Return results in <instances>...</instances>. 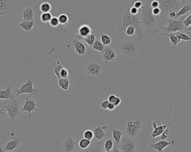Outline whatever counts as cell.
<instances>
[{
  "label": "cell",
  "mask_w": 191,
  "mask_h": 152,
  "mask_svg": "<svg viewBox=\"0 0 191 152\" xmlns=\"http://www.w3.org/2000/svg\"><path fill=\"white\" fill-rule=\"evenodd\" d=\"M143 7L141 9L140 21L143 27L144 34H153L159 31V28L162 23L160 22L159 17H156L152 13L150 6L151 1L143 2Z\"/></svg>",
  "instance_id": "1"
},
{
  "label": "cell",
  "mask_w": 191,
  "mask_h": 152,
  "mask_svg": "<svg viewBox=\"0 0 191 152\" xmlns=\"http://www.w3.org/2000/svg\"><path fill=\"white\" fill-rule=\"evenodd\" d=\"M140 13L137 15H132L128 10L120 16L116 23L123 35H125L126 29L128 26H132L136 29V34L138 40H140L144 37L145 35L140 21Z\"/></svg>",
  "instance_id": "2"
},
{
  "label": "cell",
  "mask_w": 191,
  "mask_h": 152,
  "mask_svg": "<svg viewBox=\"0 0 191 152\" xmlns=\"http://www.w3.org/2000/svg\"><path fill=\"white\" fill-rule=\"evenodd\" d=\"M159 2V8L161 14L159 17L160 22L163 24L167 23L169 20L168 14L171 11H176L178 5L182 1L173 0H161L158 1Z\"/></svg>",
  "instance_id": "3"
},
{
  "label": "cell",
  "mask_w": 191,
  "mask_h": 152,
  "mask_svg": "<svg viewBox=\"0 0 191 152\" xmlns=\"http://www.w3.org/2000/svg\"><path fill=\"white\" fill-rule=\"evenodd\" d=\"M189 14L180 17L177 19H169L167 21V23H168V25L166 27L163 25L160 26V29L163 30L165 32L164 34H163V35L167 36V35L171 33H176L178 32H184L186 31V28L183 25V22Z\"/></svg>",
  "instance_id": "4"
},
{
  "label": "cell",
  "mask_w": 191,
  "mask_h": 152,
  "mask_svg": "<svg viewBox=\"0 0 191 152\" xmlns=\"http://www.w3.org/2000/svg\"><path fill=\"white\" fill-rule=\"evenodd\" d=\"M139 49L137 42L132 41H126L120 46V50L125 56L127 57H135Z\"/></svg>",
  "instance_id": "5"
},
{
  "label": "cell",
  "mask_w": 191,
  "mask_h": 152,
  "mask_svg": "<svg viewBox=\"0 0 191 152\" xmlns=\"http://www.w3.org/2000/svg\"><path fill=\"white\" fill-rule=\"evenodd\" d=\"M19 102L20 99H15L14 100L11 101L10 104L6 105L5 107L10 118L9 123H11V121L14 120L16 118H19L20 117V110L19 106Z\"/></svg>",
  "instance_id": "6"
},
{
  "label": "cell",
  "mask_w": 191,
  "mask_h": 152,
  "mask_svg": "<svg viewBox=\"0 0 191 152\" xmlns=\"http://www.w3.org/2000/svg\"><path fill=\"white\" fill-rule=\"evenodd\" d=\"M34 82L32 80L31 76H29V78L26 80V82L24 84L21 86L19 89H15V91L17 94L18 97H20V95L23 94H28V96L32 97V96L34 95L38 92L37 89H35L33 87Z\"/></svg>",
  "instance_id": "7"
},
{
  "label": "cell",
  "mask_w": 191,
  "mask_h": 152,
  "mask_svg": "<svg viewBox=\"0 0 191 152\" xmlns=\"http://www.w3.org/2000/svg\"><path fill=\"white\" fill-rule=\"evenodd\" d=\"M141 123L140 120L136 121H128L127 126L126 127L125 132L130 138H134L138 134L140 129H141Z\"/></svg>",
  "instance_id": "8"
},
{
  "label": "cell",
  "mask_w": 191,
  "mask_h": 152,
  "mask_svg": "<svg viewBox=\"0 0 191 152\" xmlns=\"http://www.w3.org/2000/svg\"><path fill=\"white\" fill-rule=\"evenodd\" d=\"M37 104L34 101L32 100L31 97L28 96L25 97V103L23 107L21 109V113H28L29 114V118L32 116V113L33 112L37 111Z\"/></svg>",
  "instance_id": "9"
},
{
  "label": "cell",
  "mask_w": 191,
  "mask_h": 152,
  "mask_svg": "<svg viewBox=\"0 0 191 152\" xmlns=\"http://www.w3.org/2000/svg\"><path fill=\"white\" fill-rule=\"evenodd\" d=\"M93 32L91 27L88 24H82L78 26L76 30V38L79 40H82L84 38H86L91 35Z\"/></svg>",
  "instance_id": "10"
},
{
  "label": "cell",
  "mask_w": 191,
  "mask_h": 152,
  "mask_svg": "<svg viewBox=\"0 0 191 152\" xmlns=\"http://www.w3.org/2000/svg\"><path fill=\"white\" fill-rule=\"evenodd\" d=\"M119 146L122 152H134L136 149L134 141L128 138L123 139Z\"/></svg>",
  "instance_id": "11"
},
{
  "label": "cell",
  "mask_w": 191,
  "mask_h": 152,
  "mask_svg": "<svg viewBox=\"0 0 191 152\" xmlns=\"http://www.w3.org/2000/svg\"><path fill=\"white\" fill-rule=\"evenodd\" d=\"M157 122H158L157 121H153L151 123L152 127L154 129V130L151 134V137L153 140H154V139L157 137H159L160 135H162L163 133L164 132V130L167 128V127L173 124V122H171L166 125H162L161 123H160L159 125H158Z\"/></svg>",
  "instance_id": "12"
},
{
  "label": "cell",
  "mask_w": 191,
  "mask_h": 152,
  "mask_svg": "<svg viewBox=\"0 0 191 152\" xmlns=\"http://www.w3.org/2000/svg\"><path fill=\"white\" fill-rule=\"evenodd\" d=\"M101 71V66L96 62H90L85 67V72L88 75L97 76L100 74Z\"/></svg>",
  "instance_id": "13"
},
{
  "label": "cell",
  "mask_w": 191,
  "mask_h": 152,
  "mask_svg": "<svg viewBox=\"0 0 191 152\" xmlns=\"http://www.w3.org/2000/svg\"><path fill=\"white\" fill-rule=\"evenodd\" d=\"M176 141L174 140H171L169 141H160L155 143L151 144L150 145V148L151 149H155L158 152H163V149L169 146H174L176 143Z\"/></svg>",
  "instance_id": "14"
},
{
  "label": "cell",
  "mask_w": 191,
  "mask_h": 152,
  "mask_svg": "<svg viewBox=\"0 0 191 152\" xmlns=\"http://www.w3.org/2000/svg\"><path fill=\"white\" fill-rule=\"evenodd\" d=\"M102 58L104 60L106 64L113 61L116 59V51L109 46H105Z\"/></svg>",
  "instance_id": "15"
},
{
  "label": "cell",
  "mask_w": 191,
  "mask_h": 152,
  "mask_svg": "<svg viewBox=\"0 0 191 152\" xmlns=\"http://www.w3.org/2000/svg\"><path fill=\"white\" fill-rule=\"evenodd\" d=\"M75 52L80 56L85 55L86 53V46L79 40L75 39L72 41Z\"/></svg>",
  "instance_id": "16"
},
{
  "label": "cell",
  "mask_w": 191,
  "mask_h": 152,
  "mask_svg": "<svg viewBox=\"0 0 191 152\" xmlns=\"http://www.w3.org/2000/svg\"><path fill=\"white\" fill-rule=\"evenodd\" d=\"M12 8V1L9 0H0V15L8 14Z\"/></svg>",
  "instance_id": "17"
},
{
  "label": "cell",
  "mask_w": 191,
  "mask_h": 152,
  "mask_svg": "<svg viewBox=\"0 0 191 152\" xmlns=\"http://www.w3.org/2000/svg\"><path fill=\"white\" fill-rule=\"evenodd\" d=\"M54 49H55L54 48L51 49L50 51V52L49 53V54H50V53H52L53 57H54V59L55 60V63H56V65H56V66H55L53 68V71H54V73L55 74V75L56 78L58 80V79H59L60 78V72H61L62 70L64 68V67H63L62 65H61L60 61L58 60L57 57L55 55V54H54Z\"/></svg>",
  "instance_id": "18"
},
{
  "label": "cell",
  "mask_w": 191,
  "mask_h": 152,
  "mask_svg": "<svg viewBox=\"0 0 191 152\" xmlns=\"http://www.w3.org/2000/svg\"><path fill=\"white\" fill-rule=\"evenodd\" d=\"M0 99L9 100L11 101L14 100L15 98L10 87H7L5 90H0Z\"/></svg>",
  "instance_id": "19"
},
{
  "label": "cell",
  "mask_w": 191,
  "mask_h": 152,
  "mask_svg": "<svg viewBox=\"0 0 191 152\" xmlns=\"http://www.w3.org/2000/svg\"><path fill=\"white\" fill-rule=\"evenodd\" d=\"M20 141V138H15L13 140L10 141L6 144V146L3 147V150L5 152H11L14 150L19 146Z\"/></svg>",
  "instance_id": "20"
},
{
  "label": "cell",
  "mask_w": 191,
  "mask_h": 152,
  "mask_svg": "<svg viewBox=\"0 0 191 152\" xmlns=\"http://www.w3.org/2000/svg\"><path fill=\"white\" fill-rule=\"evenodd\" d=\"M190 11H191V4L187 3L185 1L183 4V6L181 7V9H180L177 12L175 19H177L180 17L189 14Z\"/></svg>",
  "instance_id": "21"
},
{
  "label": "cell",
  "mask_w": 191,
  "mask_h": 152,
  "mask_svg": "<svg viewBox=\"0 0 191 152\" xmlns=\"http://www.w3.org/2000/svg\"><path fill=\"white\" fill-rule=\"evenodd\" d=\"M22 13L23 21H34V12L32 8H26L23 10Z\"/></svg>",
  "instance_id": "22"
},
{
  "label": "cell",
  "mask_w": 191,
  "mask_h": 152,
  "mask_svg": "<svg viewBox=\"0 0 191 152\" xmlns=\"http://www.w3.org/2000/svg\"><path fill=\"white\" fill-rule=\"evenodd\" d=\"M76 145V142L73 141L72 137L66 139L64 144V150L66 152H72Z\"/></svg>",
  "instance_id": "23"
},
{
  "label": "cell",
  "mask_w": 191,
  "mask_h": 152,
  "mask_svg": "<svg viewBox=\"0 0 191 152\" xmlns=\"http://www.w3.org/2000/svg\"><path fill=\"white\" fill-rule=\"evenodd\" d=\"M19 25L24 30L30 32L32 31L34 26V21H23Z\"/></svg>",
  "instance_id": "24"
},
{
  "label": "cell",
  "mask_w": 191,
  "mask_h": 152,
  "mask_svg": "<svg viewBox=\"0 0 191 152\" xmlns=\"http://www.w3.org/2000/svg\"><path fill=\"white\" fill-rule=\"evenodd\" d=\"M93 133L95 138L98 141L102 140L105 137V134L102 128L100 127H97V128H94L93 130Z\"/></svg>",
  "instance_id": "25"
},
{
  "label": "cell",
  "mask_w": 191,
  "mask_h": 152,
  "mask_svg": "<svg viewBox=\"0 0 191 152\" xmlns=\"http://www.w3.org/2000/svg\"><path fill=\"white\" fill-rule=\"evenodd\" d=\"M58 84L59 87L63 90H68L70 82L69 81L68 79H64V78H60L58 80Z\"/></svg>",
  "instance_id": "26"
},
{
  "label": "cell",
  "mask_w": 191,
  "mask_h": 152,
  "mask_svg": "<svg viewBox=\"0 0 191 152\" xmlns=\"http://www.w3.org/2000/svg\"><path fill=\"white\" fill-rule=\"evenodd\" d=\"M58 20H59V24L60 25H62L64 26H66V27H69V17L67 16V15L65 14H60L58 17Z\"/></svg>",
  "instance_id": "27"
},
{
  "label": "cell",
  "mask_w": 191,
  "mask_h": 152,
  "mask_svg": "<svg viewBox=\"0 0 191 152\" xmlns=\"http://www.w3.org/2000/svg\"><path fill=\"white\" fill-rule=\"evenodd\" d=\"M123 135V133L119 130L114 129L112 130V138H114L116 143L118 146L120 144Z\"/></svg>",
  "instance_id": "28"
},
{
  "label": "cell",
  "mask_w": 191,
  "mask_h": 152,
  "mask_svg": "<svg viewBox=\"0 0 191 152\" xmlns=\"http://www.w3.org/2000/svg\"><path fill=\"white\" fill-rule=\"evenodd\" d=\"M101 42L105 46H108L111 44L112 39L111 37L106 34H101L100 35Z\"/></svg>",
  "instance_id": "29"
},
{
  "label": "cell",
  "mask_w": 191,
  "mask_h": 152,
  "mask_svg": "<svg viewBox=\"0 0 191 152\" xmlns=\"http://www.w3.org/2000/svg\"><path fill=\"white\" fill-rule=\"evenodd\" d=\"M82 40L84 41L87 44V45H89V46L92 48L95 41L96 40V36L95 33L93 32L91 35H90L89 36L87 37L86 38L82 39Z\"/></svg>",
  "instance_id": "30"
},
{
  "label": "cell",
  "mask_w": 191,
  "mask_h": 152,
  "mask_svg": "<svg viewBox=\"0 0 191 152\" xmlns=\"http://www.w3.org/2000/svg\"><path fill=\"white\" fill-rule=\"evenodd\" d=\"M52 7L51 5L47 2H44L40 4L39 10L41 13H48L51 11Z\"/></svg>",
  "instance_id": "31"
},
{
  "label": "cell",
  "mask_w": 191,
  "mask_h": 152,
  "mask_svg": "<svg viewBox=\"0 0 191 152\" xmlns=\"http://www.w3.org/2000/svg\"><path fill=\"white\" fill-rule=\"evenodd\" d=\"M105 48V46L103 45L101 42L99 41L98 40H97L95 41V42H94L93 45L92 47V48L94 50L97 51H100V52L102 53V54L104 53Z\"/></svg>",
  "instance_id": "32"
},
{
  "label": "cell",
  "mask_w": 191,
  "mask_h": 152,
  "mask_svg": "<svg viewBox=\"0 0 191 152\" xmlns=\"http://www.w3.org/2000/svg\"><path fill=\"white\" fill-rule=\"evenodd\" d=\"M53 17V16L50 12L41 13V14L40 15V19L42 23H48L50 21Z\"/></svg>",
  "instance_id": "33"
},
{
  "label": "cell",
  "mask_w": 191,
  "mask_h": 152,
  "mask_svg": "<svg viewBox=\"0 0 191 152\" xmlns=\"http://www.w3.org/2000/svg\"><path fill=\"white\" fill-rule=\"evenodd\" d=\"M167 36H168L170 39V41L171 42V44L174 45L176 47L177 46L178 44H179L180 42H181L180 40L179 39V38L177 36V35L175 34V33H171V34L167 35Z\"/></svg>",
  "instance_id": "34"
},
{
  "label": "cell",
  "mask_w": 191,
  "mask_h": 152,
  "mask_svg": "<svg viewBox=\"0 0 191 152\" xmlns=\"http://www.w3.org/2000/svg\"><path fill=\"white\" fill-rule=\"evenodd\" d=\"M177 36L179 38L180 41H191V37L189 36L188 34H185L183 32H178L175 33Z\"/></svg>",
  "instance_id": "35"
},
{
  "label": "cell",
  "mask_w": 191,
  "mask_h": 152,
  "mask_svg": "<svg viewBox=\"0 0 191 152\" xmlns=\"http://www.w3.org/2000/svg\"><path fill=\"white\" fill-rule=\"evenodd\" d=\"M91 144V141H89L85 138H82L80 140L78 143V146L80 148L82 149H85L89 146Z\"/></svg>",
  "instance_id": "36"
},
{
  "label": "cell",
  "mask_w": 191,
  "mask_h": 152,
  "mask_svg": "<svg viewBox=\"0 0 191 152\" xmlns=\"http://www.w3.org/2000/svg\"><path fill=\"white\" fill-rule=\"evenodd\" d=\"M93 132L90 129L85 130L83 133V138L86 139L89 141H91L94 138Z\"/></svg>",
  "instance_id": "37"
},
{
  "label": "cell",
  "mask_w": 191,
  "mask_h": 152,
  "mask_svg": "<svg viewBox=\"0 0 191 152\" xmlns=\"http://www.w3.org/2000/svg\"><path fill=\"white\" fill-rule=\"evenodd\" d=\"M114 147V142L112 139H109L106 141L104 144V148L106 151H111Z\"/></svg>",
  "instance_id": "38"
},
{
  "label": "cell",
  "mask_w": 191,
  "mask_h": 152,
  "mask_svg": "<svg viewBox=\"0 0 191 152\" xmlns=\"http://www.w3.org/2000/svg\"><path fill=\"white\" fill-rule=\"evenodd\" d=\"M49 24L50 26H51V27H53V28L58 27L59 25H60L58 17H56V16L53 17L51 20H50V21L49 23Z\"/></svg>",
  "instance_id": "39"
},
{
  "label": "cell",
  "mask_w": 191,
  "mask_h": 152,
  "mask_svg": "<svg viewBox=\"0 0 191 152\" xmlns=\"http://www.w3.org/2000/svg\"><path fill=\"white\" fill-rule=\"evenodd\" d=\"M135 33H136V29H135V28L133 27V26H130L128 27L126 29L125 34V35H127L128 36H132Z\"/></svg>",
  "instance_id": "40"
},
{
  "label": "cell",
  "mask_w": 191,
  "mask_h": 152,
  "mask_svg": "<svg viewBox=\"0 0 191 152\" xmlns=\"http://www.w3.org/2000/svg\"><path fill=\"white\" fill-rule=\"evenodd\" d=\"M69 76V72L68 70V69L65 68H63L60 72V78L68 79Z\"/></svg>",
  "instance_id": "41"
},
{
  "label": "cell",
  "mask_w": 191,
  "mask_h": 152,
  "mask_svg": "<svg viewBox=\"0 0 191 152\" xmlns=\"http://www.w3.org/2000/svg\"><path fill=\"white\" fill-rule=\"evenodd\" d=\"M183 23L185 28H187L191 25V13L188 15V16L185 18L183 21Z\"/></svg>",
  "instance_id": "42"
},
{
  "label": "cell",
  "mask_w": 191,
  "mask_h": 152,
  "mask_svg": "<svg viewBox=\"0 0 191 152\" xmlns=\"http://www.w3.org/2000/svg\"><path fill=\"white\" fill-rule=\"evenodd\" d=\"M128 10H129L130 14L132 15H137L139 14L140 13L139 10H138L137 8L134 7V6L130 7V9H128Z\"/></svg>",
  "instance_id": "43"
},
{
  "label": "cell",
  "mask_w": 191,
  "mask_h": 152,
  "mask_svg": "<svg viewBox=\"0 0 191 152\" xmlns=\"http://www.w3.org/2000/svg\"><path fill=\"white\" fill-rule=\"evenodd\" d=\"M185 87H186V91L187 92V94L191 96V78H190L188 80Z\"/></svg>",
  "instance_id": "44"
},
{
  "label": "cell",
  "mask_w": 191,
  "mask_h": 152,
  "mask_svg": "<svg viewBox=\"0 0 191 152\" xmlns=\"http://www.w3.org/2000/svg\"><path fill=\"white\" fill-rule=\"evenodd\" d=\"M169 136V130L166 129L164 132L162 134L160 135V139L162 141H166Z\"/></svg>",
  "instance_id": "45"
},
{
  "label": "cell",
  "mask_w": 191,
  "mask_h": 152,
  "mask_svg": "<svg viewBox=\"0 0 191 152\" xmlns=\"http://www.w3.org/2000/svg\"><path fill=\"white\" fill-rule=\"evenodd\" d=\"M134 7L137 8V9L139 10L141 9L143 6V2L141 1H135L134 3Z\"/></svg>",
  "instance_id": "46"
},
{
  "label": "cell",
  "mask_w": 191,
  "mask_h": 152,
  "mask_svg": "<svg viewBox=\"0 0 191 152\" xmlns=\"http://www.w3.org/2000/svg\"><path fill=\"white\" fill-rule=\"evenodd\" d=\"M152 13L155 16L159 17L160 14H161V10H160L159 7L152 9Z\"/></svg>",
  "instance_id": "47"
},
{
  "label": "cell",
  "mask_w": 191,
  "mask_h": 152,
  "mask_svg": "<svg viewBox=\"0 0 191 152\" xmlns=\"http://www.w3.org/2000/svg\"><path fill=\"white\" fill-rule=\"evenodd\" d=\"M117 98V96L114 95V94H111L108 96V99L107 100L109 101V103H112L114 104L115 102L116 101Z\"/></svg>",
  "instance_id": "48"
},
{
  "label": "cell",
  "mask_w": 191,
  "mask_h": 152,
  "mask_svg": "<svg viewBox=\"0 0 191 152\" xmlns=\"http://www.w3.org/2000/svg\"><path fill=\"white\" fill-rule=\"evenodd\" d=\"M150 6H151L152 9L159 7V2L158 1H156V0L151 1V3H150Z\"/></svg>",
  "instance_id": "49"
},
{
  "label": "cell",
  "mask_w": 191,
  "mask_h": 152,
  "mask_svg": "<svg viewBox=\"0 0 191 152\" xmlns=\"http://www.w3.org/2000/svg\"><path fill=\"white\" fill-rule=\"evenodd\" d=\"M110 104L109 101L107 100H105V101H102L101 103V107L103 109H105L106 110L107 109V108H108V105Z\"/></svg>",
  "instance_id": "50"
},
{
  "label": "cell",
  "mask_w": 191,
  "mask_h": 152,
  "mask_svg": "<svg viewBox=\"0 0 191 152\" xmlns=\"http://www.w3.org/2000/svg\"><path fill=\"white\" fill-rule=\"evenodd\" d=\"M176 13H177L176 11H171L169 12L168 14L169 19L174 20L176 16Z\"/></svg>",
  "instance_id": "51"
},
{
  "label": "cell",
  "mask_w": 191,
  "mask_h": 152,
  "mask_svg": "<svg viewBox=\"0 0 191 152\" xmlns=\"http://www.w3.org/2000/svg\"><path fill=\"white\" fill-rule=\"evenodd\" d=\"M5 108H0V120H3L5 116H6L5 113Z\"/></svg>",
  "instance_id": "52"
},
{
  "label": "cell",
  "mask_w": 191,
  "mask_h": 152,
  "mask_svg": "<svg viewBox=\"0 0 191 152\" xmlns=\"http://www.w3.org/2000/svg\"><path fill=\"white\" fill-rule=\"evenodd\" d=\"M116 107L114 104L110 103V104L108 105V108H107V109L108 110H110V111H112V110H114Z\"/></svg>",
  "instance_id": "53"
},
{
  "label": "cell",
  "mask_w": 191,
  "mask_h": 152,
  "mask_svg": "<svg viewBox=\"0 0 191 152\" xmlns=\"http://www.w3.org/2000/svg\"><path fill=\"white\" fill-rule=\"evenodd\" d=\"M121 99L120 97L117 96L116 100V101L115 102V105L116 107H117V106H119V105L121 104Z\"/></svg>",
  "instance_id": "54"
},
{
  "label": "cell",
  "mask_w": 191,
  "mask_h": 152,
  "mask_svg": "<svg viewBox=\"0 0 191 152\" xmlns=\"http://www.w3.org/2000/svg\"><path fill=\"white\" fill-rule=\"evenodd\" d=\"M90 152H102V149L100 148H92L90 150Z\"/></svg>",
  "instance_id": "55"
},
{
  "label": "cell",
  "mask_w": 191,
  "mask_h": 152,
  "mask_svg": "<svg viewBox=\"0 0 191 152\" xmlns=\"http://www.w3.org/2000/svg\"><path fill=\"white\" fill-rule=\"evenodd\" d=\"M112 152H122L121 151H120V150L117 149V148H115L112 150Z\"/></svg>",
  "instance_id": "56"
},
{
  "label": "cell",
  "mask_w": 191,
  "mask_h": 152,
  "mask_svg": "<svg viewBox=\"0 0 191 152\" xmlns=\"http://www.w3.org/2000/svg\"><path fill=\"white\" fill-rule=\"evenodd\" d=\"M0 152H5L3 150V147L2 146H0Z\"/></svg>",
  "instance_id": "57"
},
{
  "label": "cell",
  "mask_w": 191,
  "mask_h": 152,
  "mask_svg": "<svg viewBox=\"0 0 191 152\" xmlns=\"http://www.w3.org/2000/svg\"><path fill=\"white\" fill-rule=\"evenodd\" d=\"M112 152L111 151H105V152Z\"/></svg>",
  "instance_id": "58"
},
{
  "label": "cell",
  "mask_w": 191,
  "mask_h": 152,
  "mask_svg": "<svg viewBox=\"0 0 191 152\" xmlns=\"http://www.w3.org/2000/svg\"><path fill=\"white\" fill-rule=\"evenodd\" d=\"M76 152V151H74V150H73V152Z\"/></svg>",
  "instance_id": "59"
}]
</instances>
